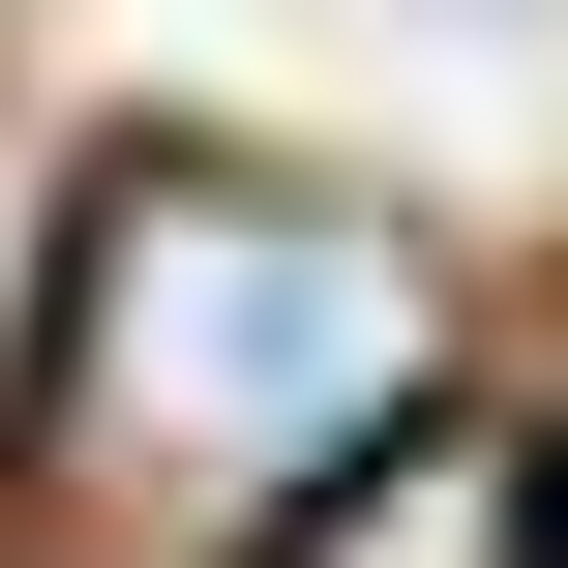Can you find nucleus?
I'll list each match as a JSON object with an SVG mask.
<instances>
[{
	"label": "nucleus",
	"instance_id": "obj_1",
	"mask_svg": "<svg viewBox=\"0 0 568 568\" xmlns=\"http://www.w3.org/2000/svg\"><path fill=\"white\" fill-rule=\"evenodd\" d=\"M419 419V240L270 180V150H150L60 270V359H30V449H60V539L90 568H240L300 479H359Z\"/></svg>",
	"mask_w": 568,
	"mask_h": 568
},
{
	"label": "nucleus",
	"instance_id": "obj_2",
	"mask_svg": "<svg viewBox=\"0 0 568 568\" xmlns=\"http://www.w3.org/2000/svg\"><path fill=\"white\" fill-rule=\"evenodd\" d=\"M300 568H568V539H539V449H479V419H389L359 479H300Z\"/></svg>",
	"mask_w": 568,
	"mask_h": 568
},
{
	"label": "nucleus",
	"instance_id": "obj_3",
	"mask_svg": "<svg viewBox=\"0 0 568 568\" xmlns=\"http://www.w3.org/2000/svg\"><path fill=\"white\" fill-rule=\"evenodd\" d=\"M539 539H568V479H539Z\"/></svg>",
	"mask_w": 568,
	"mask_h": 568
}]
</instances>
